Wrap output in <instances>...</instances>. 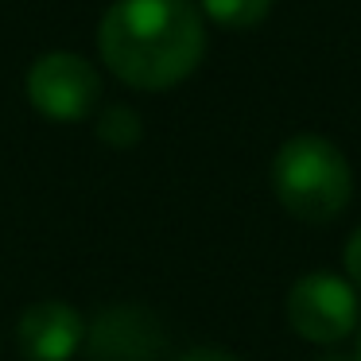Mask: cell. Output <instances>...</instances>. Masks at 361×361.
<instances>
[{
	"label": "cell",
	"instance_id": "obj_3",
	"mask_svg": "<svg viewBox=\"0 0 361 361\" xmlns=\"http://www.w3.org/2000/svg\"><path fill=\"white\" fill-rule=\"evenodd\" d=\"M288 322L314 345H334L357 326V288L334 272H307L291 283Z\"/></svg>",
	"mask_w": 361,
	"mask_h": 361
},
{
	"label": "cell",
	"instance_id": "obj_8",
	"mask_svg": "<svg viewBox=\"0 0 361 361\" xmlns=\"http://www.w3.org/2000/svg\"><path fill=\"white\" fill-rule=\"evenodd\" d=\"M97 136H102L109 148H133L144 136V125H140V117H136V109H128V105H109V109L97 117Z\"/></svg>",
	"mask_w": 361,
	"mask_h": 361
},
{
	"label": "cell",
	"instance_id": "obj_4",
	"mask_svg": "<svg viewBox=\"0 0 361 361\" xmlns=\"http://www.w3.org/2000/svg\"><path fill=\"white\" fill-rule=\"evenodd\" d=\"M27 102L51 121H86L102 102V78L82 55L47 51L27 71Z\"/></svg>",
	"mask_w": 361,
	"mask_h": 361
},
{
	"label": "cell",
	"instance_id": "obj_5",
	"mask_svg": "<svg viewBox=\"0 0 361 361\" xmlns=\"http://www.w3.org/2000/svg\"><path fill=\"white\" fill-rule=\"evenodd\" d=\"M90 361H156L164 353V326L144 307H105L86 326Z\"/></svg>",
	"mask_w": 361,
	"mask_h": 361
},
{
	"label": "cell",
	"instance_id": "obj_1",
	"mask_svg": "<svg viewBox=\"0 0 361 361\" xmlns=\"http://www.w3.org/2000/svg\"><path fill=\"white\" fill-rule=\"evenodd\" d=\"M97 51L128 86L171 90L202 63L206 24L190 0H117L97 24Z\"/></svg>",
	"mask_w": 361,
	"mask_h": 361
},
{
	"label": "cell",
	"instance_id": "obj_10",
	"mask_svg": "<svg viewBox=\"0 0 361 361\" xmlns=\"http://www.w3.org/2000/svg\"><path fill=\"white\" fill-rule=\"evenodd\" d=\"M179 361H237V357L226 350H218V345H198V350H187Z\"/></svg>",
	"mask_w": 361,
	"mask_h": 361
},
{
	"label": "cell",
	"instance_id": "obj_6",
	"mask_svg": "<svg viewBox=\"0 0 361 361\" xmlns=\"http://www.w3.org/2000/svg\"><path fill=\"white\" fill-rule=\"evenodd\" d=\"M86 342V319L71 303H35L16 322V345L27 361H71Z\"/></svg>",
	"mask_w": 361,
	"mask_h": 361
},
{
	"label": "cell",
	"instance_id": "obj_11",
	"mask_svg": "<svg viewBox=\"0 0 361 361\" xmlns=\"http://www.w3.org/2000/svg\"><path fill=\"white\" fill-rule=\"evenodd\" d=\"M357 361H361V338H357Z\"/></svg>",
	"mask_w": 361,
	"mask_h": 361
},
{
	"label": "cell",
	"instance_id": "obj_2",
	"mask_svg": "<svg viewBox=\"0 0 361 361\" xmlns=\"http://www.w3.org/2000/svg\"><path fill=\"white\" fill-rule=\"evenodd\" d=\"M272 190L280 206L299 221H334L353 198L350 159L326 136L299 133L272 156Z\"/></svg>",
	"mask_w": 361,
	"mask_h": 361
},
{
	"label": "cell",
	"instance_id": "obj_9",
	"mask_svg": "<svg viewBox=\"0 0 361 361\" xmlns=\"http://www.w3.org/2000/svg\"><path fill=\"white\" fill-rule=\"evenodd\" d=\"M342 260H345V276H350V283L361 288V229H353V237L345 241Z\"/></svg>",
	"mask_w": 361,
	"mask_h": 361
},
{
	"label": "cell",
	"instance_id": "obj_7",
	"mask_svg": "<svg viewBox=\"0 0 361 361\" xmlns=\"http://www.w3.org/2000/svg\"><path fill=\"white\" fill-rule=\"evenodd\" d=\"M202 12L229 32H249L272 12V0H202Z\"/></svg>",
	"mask_w": 361,
	"mask_h": 361
}]
</instances>
